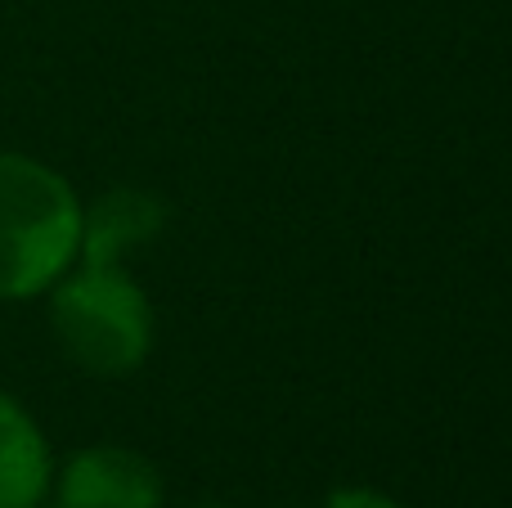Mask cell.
I'll return each mask as SVG.
<instances>
[{
	"label": "cell",
	"mask_w": 512,
	"mask_h": 508,
	"mask_svg": "<svg viewBox=\"0 0 512 508\" xmlns=\"http://www.w3.org/2000/svg\"><path fill=\"white\" fill-rule=\"evenodd\" d=\"M81 248L72 185L27 153H0V297H36Z\"/></svg>",
	"instance_id": "cell-1"
},
{
	"label": "cell",
	"mask_w": 512,
	"mask_h": 508,
	"mask_svg": "<svg viewBox=\"0 0 512 508\" xmlns=\"http://www.w3.org/2000/svg\"><path fill=\"white\" fill-rule=\"evenodd\" d=\"M50 491V450L27 410L0 392V508H41Z\"/></svg>",
	"instance_id": "cell-5"
},
{
	"label": "cell",
	"mask_w": 512,
	"mask_h": 508,
	"mask_svg": "<svg viewBox=\"0 0 512 508\" xmlns=\"http://www.w3.org/2000/svg\"><path fill=\"white\" fill-rule=\"evenodd\" d=\"M50 324L59 347L86 374L117 378L144 365L153 347V311L122 266H81L54 288Z\"/></svg>",
	"instance_id": "cell-2"
},
{
	"label": "cell",
	"mask_w": 512,
	"mask_h": 508,
	"mask_svg": "<svg viewBox=\"0 0 512 508\" xmlns=\"http://www.w3.org/2000/svg\"><path fill=\"white\" fill-rule=\"evenodd\" d=\"M63 508H162V473L126 446H90L59 473Z\"/></svg>",
	"instance_id": "cell-3"
},
{
	"label": "cell",
	"mask_w": 512,
	"mask_h": 508,
	"mask_svg": "<svg viewBox=\"0 0 512 508\" xmlns=\"http://www.w3.org/2000/svg\"><path fill=\"white\" fill-rule=\"evenodd\" d=\"M167 225V203L149 189H108L90 212H81V248L86 266H122V257Z\"/></svg>",
	"instance_id": "cell-4"
},
{
	"label": "cell",
	"mask_w": 512,
	"mask_h": 508,
	"mask_svg": "<svg viewBox=\"0 0 512 508\" xmlns=\"http://www.w3.org/2000/svg\"><path fill=\"white\" fill-rule=\"evenodd\" d=\"M203 508H221V504H203Z\"/></svg>",
	"instance_id": "cell-7"
},
{
	"label": "cell",
	"mask_w": 512,
	"mask_h": 508,
	"mask_svg": "<svg viewBox=\"0 0 512 508\" xmlns=\"http://www.w3.org/2000/svg\"><path fill=\"white\" fill-rule=\"evenodd\" d=\"M324 508H400L391 495L369 491V486H346V491H333Z\"/></svg>",
	"instance_id": "cell-6"
},
{
	"label": "cell",
	"mask_w": 512,
	"mask_h": 508,
	"mask_svg": "<svg viewBox=\"0 0 512 508\" xmlns=\"http://www.w3.org/2000/svg\"><path fill=\"white\" fill-rule=\"evenodd\" d=\"M59 508H63V504H59Z\"/></svg>",
	"instance_id": "cell-8"
}]
</instances>
